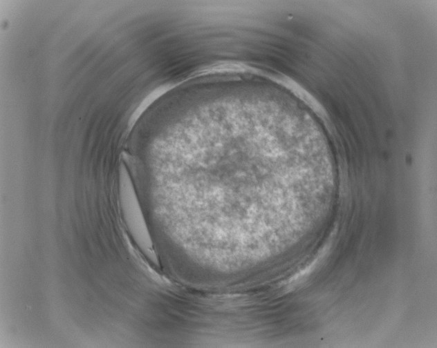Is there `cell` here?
<instances>
[{
  "label": "cell",
  "instance_id": "1",
  "mask_svg": "<svg viewBox=\"0 0 437 348\" xmlns=\"http://www.w3.org/2000/svg\"><path fill=\"white\" fill-rule=\"evenodd\" d=\"M120 191L124 211L129 226L139 243L149 249L151 247L149 236L131 180L124 168L120 172Z\"/></svg>",
  "mask_w": 437,
  "mask_h": 348
}]
</instances>
